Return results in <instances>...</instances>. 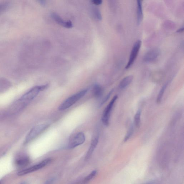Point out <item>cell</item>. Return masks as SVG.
<instances>
[{"label": "cell", "instance_id": "cell-9", "mask_svg": "<svg viewBox=\"0 0 184 184\" xmlns=\"http://www.w3.org/2000/svg\"><path fill=\"white\" fill-rule=\"evenodd\" d=\"M99 142V136H94L92 139V142H91L90 147H89L88 151L87 152V155L85 157L86 160L88 159L92 155L93 152L95 150L96 147H97L98 143Z\"/></svg>", "mask_w": 184, "mask_h": 184}, {"label": "cell", "instance_id": "cell-3", "mask_svg": "<svg viewBox=\"0 0 184 184\" xmlns=\"http://www.w3.org/2000/svg\"><path fill=\"white\" fill-rule=\"evenodd\" d=\"M49 126V125L48 124H42L33 127L26 136L25 143H28L35 139L47 129Z\"/></svg>", "mask_w": 184, "mask_h": 184}, {"label": "cell", "instance_id": "cell-23", "mask_svg": "<svg viewBox=\"0 0 184 184\" xmlns=\"http://www.w3.org/2000/svg\"><path fill=\"white\" fill-rule=\"evenodd\" d=\"M183 31H184V27H182L180 28V29H179L177 31V32H179V33L182 32H183Z\"/></svg>", "mask_w": 184, "mask_h": 184}, {"label": "cell", "instance_id": "cell-12", "mask_svg": "<svg viewBox=\"0 0 184 184\" xmlns=\"http://www.w3.org/2000/svg\"><path fill=\"white\" fill-rule=\"evenodd\" d=\"M133 79V76L130 75L126 76L121 81L119 84V87L121 89L125 88L131 83Z\"/></svg>", "mask_w": 184, "mask_h": 184}, {"label": "cell", "instance_id": "cell-10", "mask_svg": "<svg viewBox=\"0 0 184 184\" xmlns=\"http://www.w3.org/2000/svg\"><path fill=\"white\" fill-rule=\"evenodd\" d=\"M30 159L27 157L22 156L19 157L16 160V165L19 167L26 166L30 163Z\"/></svg>", "mask_w": 184, "mask_h": 184}, {"label": "cell", "instance_id": "cell-7", "mask_svg": "<svg viewBox=\"0 0 184 184\" xmlns=\"http://www.w3.org/2000/svg\"><path fill=\"white\" fill-rule=\"evenodd\" d=\"M141 45V41L140 40L137 41L134 44L131 52L128 62L127 65L126 66V69H128L130 68L135 62L138 55Z\"/></svg>", "mask_w": 184, "mask_h": 184}, {"label": "cell", "instance_id": "cell-2", "mask_svg": "<svg viewBox=\"0 0 184 184\" xmlns=\"http://www.w3.org/2000/svg\"><path fill=\"white\" fill-rule=\"evenodd\" d=\"M87 92V89H84L68 98L59 106V110L63 111L69 108L83 97Z\"/></svg>", "mask_w": 184, "mask_h": 184}, {"label": "cell", "instance_id": "cell-17", "mask_svg": "<svg viewBox=\"0 0 184 184\" xmlns=\"http://www.w3.org/2000/svg\"><path fill=\"white\" fill-rule=\"evenodd\" d=\"M134 122L135 125L137 128L140 127L141 124V111H137L134 117Z\"/></svg>", "mask_w": 184, "mask_h": 184}, {"label": "cell", "instance_id": "cell-19", "mask_svg": "<svg viewBox=\"0 0 184 184\" xmlns=\"http://www.w3.org/2000/svg\"><path fill=\"white\" fill-rule=\"evenodd\" d=\"M113 92V90H111L110 92H109V93L108 94V95L106 96V97L104 98L103 99V100L102 101V102H101L100 105H102L103 104L105 103L108 100L109 98L110 97L111 94Z\"/></svg>", "mask_w": 184, "mask_h": 184}, {"label": "cell", "instance_id": "cell-13", "mask_svg": "<svg viewBox=\"0 0 184 184\" xmlns=\"http://www.w3.org/2000/svg\"><path fill=\"white\" fill-rule=\"evenodd\" d=\"M52 16L53 19L58 24L61 25V26H64V27L67 28L69 26V21H64L58 15L55 13H53L52 14Z\"/></svg>", "mask_w": 184, "mask_h": 184}, {"label": "cell", "instance_id": "cell-20", "mask_svg": "<svg viewBox=\"0 0 184 184\" xmlns=\"http://www.w3.org/2000/svg\"><path fill=\"white\" fill-rule=\"evenodd\" d=\"M95 14L96 17L99 20H102V16L101 15L100 11L98 9H97L95 10Z\"/></svg>", "mask_w": 184, "mask_h": 184}, {"label": "cell", "instance_id": "cell-25", "mask_svg": "<svg viewBox=\"0 0 184 184\" xmlns=\"http://www.w3.org/2000/svg\"><path fill=\"white\" fill-rule=\"evenodd\" d=\"M20 184H26V182H23L22 183H21Z\"/></svg>", "mask_w": 184, "mask_h": 184}, {"label": "cell", "instance_id": "cell-11", "mask_svg": "<svg viewBox=\"0 0 184 184\" xmlns=\"http://www.w3.org/2000/svg\"><path fill=\"white\" fill-rule=\"evenodd\" d=\"M143 19L142 1H137V21L139 25L140 24Z\"/></svg>", "mask_w": 184, "mask_h": 184}, {"label": "cell", "instance_id": "cell-18", "mask_svg": "<svg viewBox=\"0 0 184 184\" xmlns=\"http://www.w3.org/2000/svg\"><path fill=\"white\" fill-rule=\"evenodd\" d=\"M133 132V126L131 127L130 129H129L126 135L125 136V139H124V141L126 142L128 140V139L131 136Z\"/></svg>", "mask_w": 184, "mask_h": 184}, {"label": "cell", "instance_id": "cell-24", "mask_svg": "<svg viewBox=\"0 0 184 184\" xmlns=\"http://www.w3.org/2000/svg\"><path fill=\"white\" fill-rule=\"evenodd\" d=\"M145 184H154V182H148V183H147Z\"/></svg>", "mask_w": 184, "mask_h": 184}, {"label": "cell", "instance_id": "cell-5", "mask_svg": "<svg viewBox=\"0 0 184 184\" xmlns=\"http://www.w3.org/2000/svg\"><path fill=\"white\" fill-rule=\"evenodd\" d=\"M117 99V95L114 96L113 98L112 99L107 107L104 109L102 114V123L105 126H108L109 125V119H110L111 111Z\"/></svg>", "mask_w": 184, "mask_h": 184}, {"label": "cell", "instance_id": "cell-8", "mask_svg": "<svg viewBox=\"0 0 184 184\" xmlns=\"http://www.w3.org/2000/svg\"><path fill=\"white\" fill-rule=\"evenodd\" d=\"M160 51L158 49L151 50L145 54L144 57V61L146 62H150L156 59L160 54Z\"/></svg>", "mask_w": 184, "mask_h": 184}, {"label": "cell", "instance_id": "cell-1", "mask_svg": "<svg viewBox=\"0 0 184 184\" xmlns=\"http://www.w3.org/2000/svg\"><path fill=\"white\" fill-rule=\"evenodd\" d=\"M48 85L38 86L32 88L23 95L21 98L16 102L21 108H23L27 104L37 97L40 92L47 89Z\"/></svg>", "mask_w": 184, "mask_h": 184}, {"label": "cell", "instance_id": "cell-15", "mask_svg": "<svg viewBox=\"0 0 184 184\" xmlns=\"http://www.w3.org/2000/svg\"><path fill=\"white\" fill-rule=\"evenodd\" d=\"M97 173V170L93 171L88 175H87V177L84 178L81 184H87L88 183L90 180H92L93 178H94L95 176Z\"/></svg>", "mask_w": 184, "mask_h": 184}, {"label": "cell", "instance_id": "cell-6", "mask_svg": "<svg viewBox=\"0 0 184 184\" xmlns=\"http://www.w3.org/2000/svg\"><path fill=\"white\" fill-rule=\"evenodd\" d=\"M85 140V136L82 132H79L71 139L68 144L69 149H72L83 144Z\"/></svg>", "mask_w": 184, "mask_h": 184}, {"label": "cell", "instance_id": "cell-16", "mask_svg": "<svg viewBox=\"0 0 184 184\" xmlns=\"http://www.w3.org/2000/svg\"><path fill=\"white\" fill-rule=\"evenodd\" d=\"M167 86V84H165L163 86L159 92L158 96L157 98V104H159L161 102L162 97H163L164 93L165 92V89H166Z\"/></svg>", "mask_w": 184, "mask_h": 184}, {"label": "cell", "instance_id": "cell-21", "mask_svg": "<svg viewBox=\"0 0 184 184\" xmlns=\"http://www.w3.org/2000/svg\"><path fill=\"white\" fill-rule=\"evenodd\" d=\"M55 180V178H52L46 180L45 183L44 184H53Z\"/></svg>", "mask_w": 184, "mask_h": 184}, {"label": "cell", "instance_id": "cell-14", "mask_svg": "<svg viewBox=\"0 0 184 184\" xmlns=\"http://www.w3.org/2000/svg\"><path fill=\"white\" fill-rule=\"evenodd\" d=\"M92 94L94 97L96 98H99L102 97L103 94L104 90L103 88L98 84H96L93 88Z\"/></svg>", "mask_w": 184, "mask_h": 184}, {"label": "cell", "instance_id": "cell-22", "mask_svg": "<svg viewBox=\"0 0 184 184\" xmlns=\"http://www.w3.org/2000/svg\"><path fill=\"white\" fill-rule=\"evenodd\" d=\"M92 2L94 4L97 5H99L102 4V0H93Z\"/></svg>", "mask_w": 184, "mask_h": 184}, {"label": "cell", "instance_id": "cell-4", "mask_svg": "<svg viewBox=\"0 0 184 184\" xmlns=\"http://www.w3.org/2000/svg\"><path fill=\"white\" fill-rule=\"evenodd\" d=\"M52 159L50 158L46 159L37 165L20 171L18 172L17 175L19 176H22V175H27L28 174L32 173L33 172L40 170L45 167L46 165H48L52 161Z\"/></svg>", "mask_w": 184, "mask_h": 184}, {"label": "cell", "instance_id": "cell-26", "mask_svg": "<svg viewBox=\"0 0 184 184\" xmlns=\"http://www.w3.org/2000/svg\"><path fill=\"white\" fill-rule=\"evenodd\" d=\"M1 184V181H0V184Z\"/></svg>", "mask_w": 184, "mask_h": 184}]
</instances>
